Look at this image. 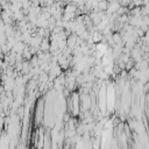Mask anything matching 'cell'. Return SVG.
<instances>
[{"instance_id":"1","label":"cell","mask_w":149,"mask_h":149,"mask_svg":"<svg viewBox=\"0 0 149 149\" xmlns=\"http://www.w3.org/2000/svg\"><path fill=\"white\" fill-rule=\"evenodd\" d=\"M43 111H44V103L42 99L39 100L37 106H36V122H41L42 118H43Z\"/></svg>"},{"instance_id":"2","label":"cell","mask_w":149,"mask_h":149,"mask_svg":"<svg viewBox=\"0 0 149 149\" xmlns=\"http://www.w3.org/2000/svg\"><path fill=\"white\" fill-rule=\"evenodd\" d=\"M107 6H108V1L106 0H103V1H99L98 3V11H106L107 10Z\"/></svg>"}]
</instances>
